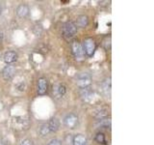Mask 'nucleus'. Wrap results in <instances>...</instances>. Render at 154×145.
I'll list each match as a JSON object with an SVG mask.
<instances>
[{
  "mask_svg": "<svg viewBox=\"0 0 154 145\" xmlns=\"http://www.w3.org/2000/svg\"><path fill=\"white\" fill-rule=\"evenodd\" d=\"M71 50L76 61H83L85 57V53L82 47V44L79 41H72L71 43Z\"/></svg>",
  "mask_w": 154,
  "mask_h": 145,
  "instance_id": "obj_1",
  "label": "nucleus"
},
{
  "mask_svg": "<svg viewBox=\"0 0 154 145\" xmlns=\"http://www.w3.org/2000/svg\"><path fill=\"white\" fill-rule=\"evenodd\" d=\"M77 33V27L75 25V23L71 21L66 22L63 25V35L66 39V40H70L73 38Z\"/></svg>",
  "mask_w": 154,
  "mask_h": 145,
  "instance_id": "obj_2",
  "label": "nucleus"
},
{
  "mask_svg": "<svg viewBox=\"0 0 154 145\" xmlns=\"http://www.w3.org/2000/svg\"><path fill=\"white\" fill-rule=\"evenodd\" d=\"M75 81L79 88L84 89L87 87H90L91 83V77L88 72H80L79 75H77Z\"/></svg>",
  "mask_w": 154,
  "mask_h": 145,
  "instance_id": "obj_3",
  "label": "nucleus"
},
{
  "mask_svg": "<svg viewBox=\"0 0 154 145\" xmlns=\"http://www.w3.org/2000/svg\"><path fill=\"white\" fill-rule=\"evenodd\" d=\"M82 47H83L84 53L88 56V57H91L94 54L95 51V42L94 39L91 38H86L83 40V45H82Z\"/></svg>",
  "mask_w": 154,
  "mask_h": 145,
  "instance_id": "obj_4",
  "label": "nucleus"
},
{
  "mask_svg": "<svg viewBox=\"0 0 154 145\" xmlns=\"http://www.w3.org/2000/svg\"><path fill=\"white\" fill-rule=\"evenodd\" d=\"M78 116L74 113H69L64 118V125L67 129H74L78 125Z\"/></svg>",
  "mask_w": 154,
  "mask_h": 145,
  "instance_id": "obj_5",
  "label": "nucleus"
},
{
  "mask_svg": "<svg viewBox=\"0 0 154 145\" xmlns=\"http://www.w3.org/2000/svg\"><path fill=\"white\" fill-rule=\"evenodd\" d=\"M100 91L106 98H110L111 96V79L107 77L100 84Z\"/></svg>",
  "mask_w": 154,
  "mask_h": 145,
  "instance_id": "obj_6",
  "label": "nucleus"
},
{
  "mask_svg": "<svg viewBox=\"0 0 154 145\" xmlns=\"http://www.w3.org/2000/svg\"><path fill=\"white\" fill-rule=\"evenodd\" d=\"M14 74H16V68L12 65H7L6 67H4V69L2 70V76H3V79L7 81L13 79Z\"/></svg>",
  "mask_w": 154,
  "mask_h": 145,
  "instance_id": "obj_7",
  "label": "nucleus"
},
{
  "mask_svg": "<svg viewBox=\"0 0 154 145\" xmlns=\"http://www.w3.org/2000/svg\"><path fill=\"white\" fill-rule=\"evenodd\" d=\"M48 89V81L45 77H41L38 80V94L40 96H43L46 94Z\"/></svg>",
  "mask_w": 154,
  "mask_h": 145,
  "instance_id": "obj_8",
  "label": "nucleus"
},
{
  "mask_svg": "<svg viewBox=\"0 0 154 145\" xmlns=\"http://www.w3.org/2000/svg\"><path fill=\"white\" fill-rule=\"evenodd\" d=\"M66 93V87L64 84H56L53 86V95L55 98H63Z\"/></svg>",
  "mask_w": 154,
  "mask_h": 145,
  "instance_id": "obj_9",
  "label": "nucleus"
},
{
  "mask_svg": "<svg viewBox=\"0 0 154 145\" xmlns=\"http://www.w3.org/2000/svg\"><path fill=\"white\" fill-rule=\"evenodd\" d=\"M16 13H17L18 18H25L28 17L29 13H30V8H29V6H28V5H26V4H20L17 8Z\"/></svg>",
  "mask_w": 154,
  "mask_h": 145,
  "instance_id": "obj_10",
  "label": "nucleus"
},
{
  "mask_svg": "<svg viewBox=\"0 0 154 145\" xmlns=\"http://www.w3.org/2000/svg\"><path fill=\"white\" fill-rule=\"evenodd\" d=\"M72 145H89L88 139L84 134H76L72 139Z\"/></svg>",
  "mask_w": 154,
  "mask_h": 145,
  "instance_id": "obj_11",
  "label": "nucleus"
},
{
  "mask_svg": "<svg viewBox=\"0 0 154 145\" xmlns=\"http://www.w3.org/2000/svg\"><path fill=\"white\" fill-rule=\"evenodd\" d=\"M3 59H4V62L6 63V64L10 65V64H12V63L16 62L17 60V54L14 51H7L4 54Z\"/></svg>",
  "mask_w": 154,
  "mask_h": 145,
  "instance_id": "obj_12",
  "label": "nucleus"
},
{
  "mask_svg": "<svg viewBox=\"0 0 154 145\" xmlns=\"http://www.w3.org/2000/svg\"><path fill=\"white\" fill-rule=\"evenodd\" d=\"M46 124L48 126V129H49L50 133H56L60 128V121L58 120L56 117L51 118Z\"/></svg>",
  "mask_w": 154,
  "mask_h": 145,
  "instance_id": "obj_13",
  "label": "nucleus"
},
{
  "mask_svg": "<svg viewBox=\"0 0 154 145\" xmlns=\"http://www.w3.org/2000/svg\"><path fill=\"white\" fill-rule=\"evenodd\" d=\"M78 27L81 28H85L89 25V18L86 16V14H80V16L77 17L76 18V24Z\"/></svg>",
  "mask_w": 154,
  "mask_h": 145,
  "instance_id": "obj_14",
  "label": "nucleus"
},
{
  "mask_svg": "<svg viewBox=\"0 0 154 145\" xmlns=\"http://www.w3.org/2000/svg\"><path fill=\"white\" fill-rule=\"evenodd\" d=\"M94 91L91 90L90 87H87V88H84V89H81V96L82 98H83L86 102H89L91 101V99L94 98Z\"/></svg>",
  "mask_w": 154,
  "mask_h": 145,
  "instance_id": "obj_15",
  "label": "nucleus"
},
{
  "mask_svg": "<svg viewBox=\"0 0 154 145\" xmlns=\"http://www.w3.org/2000/svg\"><path fill=\"white\" fill-rule=\"evenodd\" d=\"M38 133H40V134L42 135V137H46V135H48L50 134V130H49V129H48V126L46 123L41 125L40 129H38Z\"/></svg>",
  "mask_w": 154,
  "mask_h": 145,
  "instance_id": "obj_16",
  "label": "nucleus"
},
{
  "mask_svg": "<svg viewBox=\"0 0 154 145\" xmlns=\"http://www.w3.org/2000/svg\"><path fill=\"white\" fill-rule=\"evenodd\" d=\"M95 141L99 143V144H104L106 145L107 144V141H106V137H105V134L103 133H97L95 135Z\"/></svg>",
  "mask_w": 154,
  "mask_h": 145,
  "instance_id": "obj_17",
  "label": "nucleus"
},
{
  "mask_svg": "<svg viewBox=\"0 0 154 145\" xmlns=\"http://www.w3.org/2000/svg\"><path fill=\"white\" fill-rule=\"evenodd\" d=\"M104 47L105 50H110L111 48V37H107L104 41Z\"/></svg>",
  "mask_w": 154,
  "mask_h": 145,
  "instance_id": "obj_18",
  "label": "nucleus"
},
{
  "mask_svg": "<svg viewBox=\"0 0 154 145\" xmlns=\"http://www.w3.org/2000/svg\"><path fill=\"white\" fill-rule=\"evenodd\" d=\"M47 145H63V144H62V141L60 139L54 138V139H51L50 141L48 142Z\"/></svg>",
  "mask_w": 154,
  "mask_h": 145,
  "instance_id": "obj_19",
  "label": "nucleus"
},
{
  "mask_svg": "<svg viewBox=\"0 0 154 145\" xmlns=\"http://www.w3.org/2000/svg\"><path fill=\"white\" fill-rule=\"evenodd\" d=\"M20 145H35L31 139H24L20 142Z\"/></svg>",
  "mask_w": 154,
  "mask_h": 145,
  "instance_id": "obj_20",
  "label": "nucleus"
},
{
  "mask_svg": "<svg viewBox=\"0 0 154 145\" xmlns=\"http://www.w3.org/2000/svg\"><path fill=\"white\" fill-rule=\"evenodd\" d=\"M3 42V33L0 32V44H2Z\"/></svg>",
  "mask_w": 154,
  "mask_h": 145,
  "instance_id": "obj_21",
  "label": "nucleus"
},
{
  "mask_svg": "<svg viewBox=\"0 0 154 145\" xmlns=\"http://www.w3.org/2000/svg\"><path fill=\"white\" fill-rule=\"evenodd\" d=\"M2 11H3V8H2V5H1V3H0V16H1Z\"/></svg>",
  "mask_w": 154,
  "mask_h": 145,
  "instance_id": "obj_22",
  "label": "nucleus"
}]
</instances>
